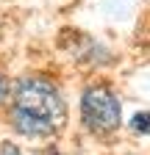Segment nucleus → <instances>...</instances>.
<instances>
[{"label":"nucleus","instance_id":"nucleus-1","mask_svg":"<svg viewBox=\"0 0 150 155\" xmlns=\"http://www.w3.org/2000/svg\"><path fill=\"white\" fill-rule=\"evenodd\" d=\"M67 119V108L56 86L45 78H25L17 83L14 91V108H11V125L17 133L31 139L53 136Z\"/></svg>","mask_w":150,"mask_h":155},{"label":"nucleus","instance_id":"nucleus-2","mask_svg":"<svg viewBox=\"0 0 150 155\" xmlns=\"http://www.w3.org/2000/svg\"><path fill=\"white\" fill-rule=\"evenodd\" d=\"M81 119L95 133H111L120 127V100L106 86H89L81 97Z\"/></svg>","mask_w":150,"mask_h":155},{"label":"nucleus","instance_id":"nucleus-3","mask_svg":"<svg viewBox=\"0 0 150 155\" xmlns=\"http://www.w3.org/2000/svg\"><path fill=\"white\" fill-rule=\"evenodd\" d=\"M131 127H134L136 133L150 136V111H139V114H134V119H131Z\"/></svg>","mask_w":150,"mask_h":155},{"label":"nucleus","instance_id":"nucleus-4","mask_svg":"<svg viewBox=\"0 0 150 155\" xmlns=\"http://www.w3.org/2000/svg\"><path fill=\"white\" fill-rule=\"evenodd\" d=\"M3 94H6V81H3V75H0V100H3Z\"/></svg>","mask_w":150,"mask_h":155}]
</instances>
